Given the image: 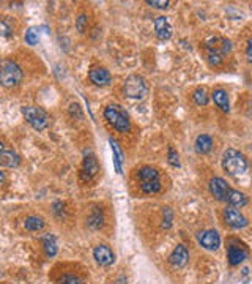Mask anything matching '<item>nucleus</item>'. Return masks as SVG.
Masks as SVG:
<instances>
[{
  "label": "nucleus",
  "mask_w": 252,
  "mask_h": 284,
  "mask_svg": "<svg viewBox=\"0 0 252 284\" xmlns=\"http://www.w3.org/2000/svg\"><path fill=\"white\" fill-rule=\"evenodd\" d=\"M222 167L229 175L240 177L248 170V160L241 152L235 148H227L222 155Z\"/></svg>",
  "instance_id": "1"
},
{
  "label": "nucleus",
  "mask_w": 252,
  "mask_h": 284,
  "mask_svg": "<svg viewBox=\"0 0 252 284\" xmlns=\"http://www.w3.org/2000/svg\"><path fill=\"white\" fill-rule=\"evenodd\" d=\"M137 179H139V187L141 191L145 194H155L161 189V180L159 174L155 167L144 166L137 170Z\"/></svg>",
  "instance_id": "2"
},
{
  "label": "nucleus",
  "mask_w": 252,
  "mask_h": 284,
  "mask_svg": "<svg viewBox=\"0 0 252 284\" xmlns=\"http://www.w3.org/2000/svg\"><path fill=\"white\" fill-rule=\"evenodd\" d=\"M104 118L107 120L109 125H112L120 133L129 131V128H131L128 114H126L125 109H122V106H118V104L107 106V108L104 109Z\"/></svg>",
  "instance_id": "3"
},
{
  "label": "nucleus",
  "mask_w": 252,
  "mask_h": 284,
  "mask_svg": "<svg viewBox=\"0 0 252 284\" xmlns=\"http://www.w3.org/2000/svg\"><path fill=\"white\" fill-rule=\"evenodd\" d=\"M22 81V70L13 60H3L2 71H0V82L3 87H16Z\"/></svg>",
  "instance_id": "4"
},
{
  "label": "nucleus",
  "mask_w": 252,
  "mask_h": 284,
  "mask_svg": "<svg viewBox=\"0 0 252 284\" xmlns=\"http://www.w3.org/2000/svg\"><path fill=\"white\" fill-rule=\"evenodd\" d=\"M22 116L27 120V123L37 131L46 130L49 125V116L46 114V111H43L41 108H37V106H24Z\"/></svg>",
  "instance_id": "5"
},
{
  "label": "nucleus",
  "mask_w": 252,
  "mask_h": 284,
  "mask_svg": "<svg viewBox=\"0 0 252 284\" xmlns=\"http://www.w3.org/2000/svg\"><path fill=\"white\" fill-rule=\"evenodd\" d=\"M123 92L128 98H136V99L144 98L147 95V84L144 81V77L137 76V74L129 76L128 79L125 81Z\"/></svg>",
  "instance_id": "6"
},
{
  "label": "nucleus",
  "mask_w": 252,
  "mask_h": 284,
  "mask_svg": "<svg viewBox=\"0 0 252 284\" xmlns=\"http://www.w3.org/2000/svg\"><path fill=\"white\" fill-rule=\"evenodd\" d=\"M197 241L205 248V250L214 251L221 246V237L218 231L210 229V231H202L197 234Z\"/></svg>",
  "instance_id": "7"
},
{
  "label": "nucleus",
  "mask_w": 252,
  "mask_h": 284,
  "mask_svg": "<svg viewBox=\"0 0 252 284\" xmlns=\"http://www.w3.org/2000/svg\"><path fill=\"white\" fill-rule=\"evenodd\" d=\"M227 259L230 265H240L243 260L248 259V250L244 246L236 245L235 240H230L227 246Z\"/></svg>",
  "instance_id": "8"
},
{
  "label": "nucleus",
  "mask_w": 252,
  "mask_h": 284,
  "mask_svg": "<svg viewBox=\"0 0 252 284\" xmlns=\"http://www.w3.org/2000/svg\"><path fill=\"white\" fill-rule=\"evenodd\" d=\"M224 219H226V223L230 227H233V229H241V227L248 226L246 216H244L240 210H236L235 207H229L224 210Z\"/></svg>",
  "instance_id": "9"
},
{
  "label": "nucleus",
  "mask_w": 252,
  "mask_h": 284,
  "mask_svg": "<svg viewBox=\"0 0 252 284\" xmlns=\"http://www.w3.org/2000/svg\"><path fill=\"white\" fill-rule=\"evenodd\" d=\"M100 170V165H98V160L95 155H87L84 158L82 169H81V179L84 182H90Z\"/></svg>",
  "instance_id": "10"
},
{
  "label": "nucleus",
  "mask_w": 252,
  "mask_h": 284,
  "mask_svg": "<svg viewBox=\"0 0 252 284\" xmlns=\"http://www.w3.org/2000/svg\"><path fill=\"white\" fill-rule=\"evenodd\" d=\"M93 258L103 267H109L115 262V254L107 245H98L93 250Z\"/></svg>",
  "instance_id": "11"
},
{
  "label": "nucleus",
  "mask_w": 252,
  "mask_h": 284,
  "mask_svg": "<svg viewBox=\"0 0 252 284\" xmlns=\"http://www.w3.org/2000/svg\"><path fill=\"white\" fill-rule=\"evenodd\" d=\"M210 191H211V194L218 199V201H226V197L229 194V183L222 179V177H213L211 180H210Z\"/></svg>",
  "instance_id": "12"
},
{
  "label": "nucleus",
  "mask_w": 252,
  "mask_h": 284,
  "mask_svg": "<svg viewBox=\"0 0 252 284\" xmlns=\"http://www.w3.org/2000/svg\"><path fill=\"white\" fill-rule=\"evenodd\" d=\"M207 51H213V52H218L221 55H226L230 52V49H232V45H230V41L222 38V37H213L210 38L207 43Z\"/></svg>",
  "instance_id": "13"
},
{
  "label": "nucleus",
  "mask_w": 252,
  "mask_h": 284,
  "mask_svg": "<svg viewBox=\"0 0 252 284\" xmlns=\"http://www.w3.org/2000/svg\"><path fill=\"white\" fill-rule=\"evenodd\" d=\"M155 32H156V37L159 40H169L173 33V28L169 23V18L166 16H159L155 19Z\"/></svg>",
  "instance_id": "14"
},
{
  "label": "nucleus",
  "mask_w": 252,
  "mask_h": 284,
  "mask_svg": "<svg viewBox=\"0 0 252 284\" xmlns=\"http://www.w3.org/2000/svg\"><path fill=\"white\" fill-rule=\"evenodd\" d=\"M189 260V251L185 245H177L173 248L172 254L169 256V262L173 267H185Z\"/></svg>",
  "instance_id": "15"
},
{
  "label": "nucleus",
  "mask_w": 252,
  "mask_h": 284,
  "mask_svg": "<svg viewBox=\"0 0 252 284\" xmlns=\"http://www.w3.org/2000/svg\"><path fill=\"white\" fill-rule=\"evenodd\" d=\"M88 79L92 81L95 85H100V87H104V85L110 84V73L106 68H93L88 71Z\"/></svg>",
  "instance_id": "16"
},
{
  "label": "nucleus",
  "mask_w": 252,
  "mask_h": 284,
  "mask_svg": "<svg viewBox=\"0 0 252 284\" xmlns=\"http://www.w3.org/2000/svg\"><path fill=\"white\" fill-rule=\"evenodd\" d=\"M226 201L232 205V207H236V209H240V207H244V205L248 204V197L244 193H241V191H238V189H230L229 191V194L226 197Z\"/></svg>",
  "instance_id": "17"
},
{
  "label": "nucleus",
  "mask_w": 252,
  "mask_h": 284,
  "mask_svg": "<svg viewBox=\"0 0 252 284\" xmlns=\"http://www.w3.org/2000/svg\"><path fill=\"white\" fill-rule=\"evenodd\" d=\"M0 165H2L3 167H16L19 165L18 153H15L13 150L2 148V152H0Z\"/></svg>",
  "instance_id": "18"
},
{
  "label": "nucleus",
  "mask_w": 252,
  "mask_h": 284,
  "mask_svg": "<svg viewBox=\"0 0 252 284\" xmlns=\"http://www.w3.org/2000/svg\"><path fill=\"white\" fill-rule=\"evenodd\" d=\"M213 148V139L208 136V134H200L195 139V150L200 155H205Z\"/></svg>",
  "instance_id": "19"
},
{
  "label": "nucleus",
  "mask_w": 252,
  "mask_h": 284,
  "mask_svg": "<svg viewBox=\"0 0 252 284\" xmlns=\"http://www.w3.org/2000/svg\"><path fill=\"white\" fill-rule=\"evenodd\" d=\"M213 101L214 104L218 106V108H221V111L224 112H229V95H227V92L226 90H222V89H216L213 92Z\"/></svg>",
  "instance_id": "20"
},
{
  "label": "nucleus",
  "mask_w": 252,
  "mask_h": 284,
  "mask_svg": "<svg viewBox=\"0 0 252 284\" xmlns=\"http://www.w3.org/2000/svg\"><path fill=\"white\" fill-rule=\"evenodd\" d=\"M110 147H112V152H114V166H115V170H117V174H122V166H123V152H122V148L120 145H118V142L115 139H110Z\"/></svg>",
  "instance_id": "21"
},
{
  "label": "nucleus",
  "mask_w": 252,
  "mask_h": 284,
  "mask_svg": "<svg viewBox=\"0 0 252 284\" xmlns=\"http://www.w3.org/2000/svg\"><path fill=\"white\" fill-rule=\"evenodd\" d=\"M41 240H43L46 256L47 258H54V256L57 254V241H55V237L51 236V234H47V236L41 237Z\"/></svg>",
  "instance_id": "22"
},
{
  "label": "nucleus",
  "mask_w": 252,
  "mask_h": 284,
  "mask_svg": "<svg viewBox=\"0 0 252 284\" xmlns=\"http://www.w3.org/2000/svg\"><path fill=\"white\" fill-rule=\"evenodd\" d=\"M24 227L30 232H38L44 227V221H43V218H40V216H29V218H25Z\"/></svg>",
  "instance_id": "23"
},
{
  "label": "nucleus",
  "mask_w": 252,
  "mask_h": 284,
  "mask_svg": "<svg viewBox=\"0 0 252 284\" xmlns=\"http://www.w3.org/2000/svg\"><path fill=\"white\" fill-rule=\"evenodd\" d=\"M103 221H104L103 212H100L98 209H95L93 213H92V215H90V218H88V226L92 227V229H100V227L103 226Z\"/></svg>",
  "instance_id": "24"
},
{
  "label": "nucleus",
  "mask_w": 252,
  "mask_h": 284,
  "mask_svg": "<svg viewBox=\"0 0 252 284\" xmlns=\"http://www.w3.org/2000/svg\"><path fill=\"white\" fill-rule=\"evenodd\" d=\"M192 96H194L195 104H199V106H207L208 104V95H207L205 89H197L194 92Z\"/></svg>",
  "instance_id": "25"
},
{
  "label": "nucleus",
  "mask_w": 252,
  "mask_h": 284,
  "mask_svg": "<svg viewBox=\"0 0 252 284\" xmlns=\"http://www.w3.org/2000/svg\"><path fill=\"white\" fill-rule=\"evenodd\" d=\"M25 43L30 46H35L38 43V28L30 27L29 30L25 32Z\"/></svg>",
  "instance_id": "26"
},
{
  "label": "nucleus",
  "mask_w": 252,
  "mask_h": 284,
  "mask_svg": "<svg viewBox=\"0 0 252 284\" xmlns=\"http://www.w3.org/2000/svg\"><path fill=\"white\" fill-rule=\"evenodd\" d=\"M207 60L210 62V65L218 67V65H221V63H222L224 55H221L218 52H213V51H207Z\"/></svg>",
  "instance_id": "27"
},
{
  "label": "nucleus",
  "mask_w": 252,
  "mask_h": 284,
  "mask_svg": "<svg viewBox=\"0 0 252 284\" xmlns=\"http://www.w3.org/2000/svg\"><path fill=\"white\" fill-rule=\"evenodd\" d=\"M167 158H169V163L173 167H180V160H178V153L173 150V147L167 148Z\"/></svg>",
  "instance_id": "28"
},
{
  "label": "nucleus",
  "mask_w": 252,
  "mask_h": 284,
  "mask_svg": "<svg viewBox=\"0 0 252 284\" xmlns=\"http://www.w3.org/2000/svg\"><path fill=\"white\" fill-rule=\"evenodd\" d=\"M87 24H88V19L85 14H81V16L76 19V28H78V32L79 33H84L85 32V28H87Z\"/></svg>",
  "instance_id": "29"
},
{
  "label": "nucleus",
  "mask_w": 252,
  "mask_h": 284,
  "mask_svg": "<svg viewBox=\"0 0 252 284\" xmlns=\"http://www.w3.org/2000/svg\"><path fill=\"white\" fill-rule=\"evenodd\" d=\"M147 5L155 6V8H158V10H166L167 6L170 5V2L169 0H147Z\"/></svg>",
  "instance_id": "30"
},
{
  "label": "nucleus",
  "mask_w": 252,
  "mask_h": 284,
  "mask_svg": "<svg viewBox=\"0 0 252 284\" xmlns=\"http://www.w3.org/2000/svg\"><path fill=\"white\" fill-rule=\"evenodd\" d=\"M164 223H163V226L166 227V229H169V227L172 226V218H173V213H172V210L169 209V207H164Z\"/></svg>",
  "instance_id": "31"
},
{
  "label": "nucleus",
  "mask_w": 252,
  "mask_h": 284,
  "mask_svg": "<svg viewBox=\"0 0 252 284\" xmlns=\"http://www.w3.org/2000/svg\"><path fill=\"white\" fill-rule=\"evenodd\" d=\"M59 284H82V281L79 278H76V276H73V275H65L60 280Z\"/></svg>",
  "instance_id": "32"
},
{
  "label": "nucleus",
  "mask_w": 252,
  "mask_h": 284,
  "mask_svg": "<svg viewBox=\"0 0 252 284\" xmlns=\"http://www.w3.org/2000/svg\"><path fill=\"white\" fill-rule=\"evenodd\" d=\"M246 59L249 63H252V38L248 41V46H246Z\"/></svg>",
  "instance_id": "33"
},
{
  "label": "nucleus",
  "mask_w": 252,
  "mask_h": 284,
  "mask_svg": "<svg viewBox=\"0 0 252 284\" xmlns=\"http://www.w3.org/2000/svg\"><path fill=\"white\" fill-rule=\"evenodd\" d=\"M0 27H2V35H3V37H10V35H11V30H10V27L6 25L5 21H2V24H0Z\"/></svg>",
  "instance_id": "34"
}]
</instances>
